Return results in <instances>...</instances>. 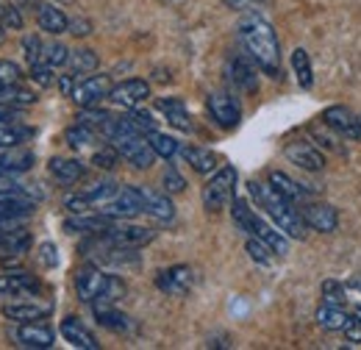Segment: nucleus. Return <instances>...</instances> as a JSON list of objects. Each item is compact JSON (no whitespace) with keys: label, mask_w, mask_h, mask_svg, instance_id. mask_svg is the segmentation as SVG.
<instances>
[{"label":"nucleus","mask_w":361,"mask_h":350,"mask_svg":"<svg viewBox=\"0 0 361 350\" xmlns=\"http://www.w3.org/2000/svg\"><path fill=\"white\" fill-rule=\"evenodd\" d=\"M233 189H236V170L223 167L212 175V181L203 186V206L209 212H220L233 200Z\"/></svg>","instance_id":"6"},{"label":"nucleus","mask_w":361,"mask_h":350,"mask_svg":"<svg viewBox=\"0 0 361 350\" xmlns=\"http://www.w3.org/2000/svg\"><path fill=\"white\" fill-rule=\"evenodd\" d=\"M14 339H17V345H23V348L45 350V348H53L56 334H53V328L45 325V322H23V325L14 331Z\"/></svg>","instance_id":"12"},{"label":"nucleus","mask_w":361,"mask_h":350,"mask_svg":"<svg viewBox=\"0 0 361 350\" xmlns=\"http://www.w3.org/2000/svg\"><path fill=\"white\" fill-rule=\"evenodd\" d=\"M286 159L292 164L309 170V173H319L325 167V156L317 150L314 145H309V142H289L286 145Z\"/></svg>","instance_id":"15"},{"label":"nucleus","mask_w":361,"mask_h":350,"mask_svg":"<svg viewBox=\"0 0 361 350\" xmlns=\"http://www.w3.org/2000/svg\"><path fill=\"white\" fill-rule=\"evenodd\" d=\"M92 308H94V317H97V322H100L103 328L117 331V334H123V331H128V328H131L128 317H126V314H120V311H114L111 306H92Z\"/></svg>","instance_id":"32"},{"label":"nucleus","mask_w":361,"mask_h":350,"mask_svg":"<svg viewBox=\"0 0 361 350\" xmlns=\"http://www.w3.org/2000/svg\"><path fill=\"white\" fill-rule=\"evenodd\" d=\"M145 215H150V217L167 222V219H173V215H176V206L170 203V198H164V195H159V192H147V189H145Z\"/></svg>","instance_id":"29"},{"label":"nucleus","mask_w":361,"mask_h":350,"mask_svg":"<svg viewBox=\"0 0 361 350\" xmlns=\"http://www.w3.org/2000/svg\"><path fill=\"white\" fill-rule=\"evenodd\" d=\"M20 3H23V6H31V3H37V0H20Z\"/></svg>","instance_id":"53"},{"label":"nucleus","mask_w":361,"mask_h":350,"mask_svg":"<svg viewBox=\"0 0 361 350\" xmlns=\"http://www.w3.org/2000/svg\"><path fill=\"white\" fill-rule=\"evenodd\" d=\"M39 292V281L25 272V270H11L0 275V298H17V295H31Z\"/></svg>","instance_id":"14"},{"label":"nucleus","mask_w":361,"mask_h":350,"mask_svg":"<svg viewBox=\"0 0 361 350\" xmlns=\"http://www.w3.org/2000/svg\"><path fill=\"white\" fill-rule=\"evenodd\" d=\"M292 67H295L298 84L303 89H312V84H314V70H312V59H309V53L303 47H298L292 53Z\"/></svg>","instance_id":"33"},{"label":"nucleus","mask_w":361,"mask_h":350,"mask_svg":"<svg viewBox=\"0 0 361 350\" xmlns=\"http://www.w3.org/2000/svg\"><path fill=\"white\" fill-rule=\"evenodd\" d=\"M34 200H23V198H8V195H0V225H8V222H23L34 212Z\"/></svg>","instance_id":"23"},{"label":"nucleus","mask_w":361,"mask_h":350,"mask_svg":"<svg viewBox=\"0 0 361 350\" xmlns=\"http://www.w3.org/2000/svg\"><path fill=\"white\" fill-rule=\"evenodd\" d=\"M31 248V234L20 222L0 225V253H25Z\"/></svg>","instance_id":"18"},{"label":"nucleus","mask_w":361,"mask_h":350,"mask_svg":"<svg viewBox=\"0 0 361 350\" xmlns=\"http://www.w3.org/2000/svg\"><path fill=\"white\" fill-rule=\"evenodd\" d=\"M209 114H212V120L220 126V128H236L239 126V117H242V109H239V100L233 97V95H228V92H214V95H209Z\"/></svg>","instance_id":"9"},{"label":"nucleus","mask_w":361,"mask_h":350,"mask_svg":"<svg viewBox=\"0 0 361 350\" xmlns=\"http://www.w3.org/2000/svg\"><path fill=\"white\" fill-rule=\"evenodd\" d=\"M39 253H42V262H45L47 267L59 264V256H56V248H53V245H42V248H39Z\"/></svg>","instance_id":"50"},{"label":"nucleus","mask_w":361,"mask_h":350,"mask_svg":"<svg viewBox=\"0 0 361 350\" xmlns=\"http://www.w3.org/2000/svg\"><path fill=\"white\" fill-rule=\"evenodd\" d=\"M37 23H39V28L47 31V34H64L70 28L67 14L59 6H53V3H39L37 6Z\"/></svg>","instance_id":"22"},{"label":"nucleus","mask_w":361,"mask_h":350,"mask_svg":"<svg viewBox=\"0 0 361 350\" xmlns=\"http://www.w3.org/2000/svg\"><path fill=\"white\" fill-rule=\"evenodd\" d=\"M103 239H109L117 248H142L153 239V231L145 225H131V222H111L103 231Z\"/></svg>","instance_id":"8"},{"label":"nucleus","mask_w":361,"mask_h":350,"mask_svg":"<svg viewBox=\"0 0 361 350\" xmlns=\"http://www.w3.org/2000/svg\"><path fill=\"white\" fill-rule=\"evenodd\" d=\"M0 103L3 106H34L37 95L31 89L20 87V84H0Z\"/></svg>","instance_id":"30"},{"label":"nucleus","mask_w":361,"mask_h":350,"mask_svg":"<svg viewBox=\"0 0 361 350\" xmlns=\"http://www.w3.org/2000/svg\"><path fill=\"white\" fill-rule=\"evenodd\" d=\"M34 131L31 128H23V126H0V150L6 147H17L20 142L31 139Z\"/></svg>","instance_id":"35"},{"label":"nucleus","mask_w":361,"mask_h":350,"mask_svg":"<svg viewBox=\"0 0 361 350\" xmlns=\"http://www.w3.org/2000/svg\"><path fill=\"white\" fill-rule=\"evenodd\" d=\"M42 47H45V44L39 42V37H25V40H23V50H25V59H28L31 64L42 61Z\"/></svg>","instance_id":"46"},{"label":"nucleus","mask_w":361,"mask_h":350,"mask_svg":"<svg viewBox=\"0 0 361 350\" xmlns=\"http://www.w3.org/2000/svg\"><path fill=\"white\" fill-rule=\"evenodd\" d=\"M300 215H303V219H306L309 228L322 231V234H331V231H336V225H339L336 209L328 206V203H306Z\"/></svg>","instance_id":"16"},{"label":"nucleus","mask_w":361,"mask_h":350,"mask_svg":"<svg viewBox=\"0 0 361 350\" xmlns=\"http://www.w3.org/2000/svg\"><path fill=\"white\" fill-rule=\"evenodd\" d=\"M180 153H183V159L192 164L195 173L209 175L217 170V156H214L212 150H206V147H192V145H189V147H183Z\"/></svg>","instance_id":"25"},{"label":"nucleus","mask_w":361,"mask_h":350,"mask_svg":"<svg viewBox=\"0 0 361 350\" xmlns=\"http://www.w3.org/2000/svg\"><path fill=\"white\" fill-rule=\"evenodd\" d=\"M50 175H53L59 183L70 186V183H75V181L84 175V164L75 162V159H50Z\"/></svg>","instance_id":"26"},{"label":"nucleus","mask_w":361,"mask_h":350,"mask_svg":"<svg viewBox=\"0 0 361 350\" xmlns=\"http://www.w3.org/2000/svg\"><path fill=\"white\" fill-rule=\"evenodd\" d=\"M322 298H325L328 303L342 306V303H345V286H342L339 281H325V284H322Z\"/></svg>","instance_id":"44"},{"label":"nucleus","mask_w":361,"mask_h":350,"mask_svg":"<svg viewBox=\"0 0 361 350\" xmlns=\"http://www.w3.org/2000/svg\"><path fill=\"white\" fill-rule=\"evenodd\" d=\"M231 8H247V6H253V3H259V0H226Z\"/></svg>","instance_id":"52"},{"label":"nucleus","mask_w":361,"mask_h":350,"mask_svg":"<svg viewBox=\"0 0 361 350\" xmlns=\"http://www.w3.org/2000/svg\"><path fill=\"white\" fill-rule=\"evenodd\" d=\"M233 222H236L242 231H247L250 236H259L264 245H270L272 253H278V256H286V253H289L286 234L270 228V225L259 217V215H256L245 200H233Z\"/></svg>","instance_id":"3"},{"label":"nucleus","mask_w":361,"mask_h":350,"mask_svg":"<svg viewBox=\"0 0 361 350\" xmlns=\"http://www.w3.org/2000/svg\"><path fill=\"white\" fill-rule=\"evenodd\" d=\"M247 192L250 198L259 203V209H264L272 217V222L292 239H303L306 236V219L303 215L295 209L292 200H286L281 192H275L270 183H259V181H250L247 183Z\"/></svg>","instance_id":"2"},{"label":"nucleus","mask_w":361,"mask_h":350,"mask_svg":"<svg viewBox=\"0 0 361 350\" xmlns=\"http://www.w3.org/2000/svg\"><path fill=\"white\" fill-rule=\"evenodd\" d=\"M348 322H350V314L336 303H325L322 308H317V325L325 331H345Z\"/></svg>","instance_id":"24"},{"label":"nucleus","mask_w":361,"mask_h":350,"mask_svg":"<svg viewBox=\"0 0 361 350\" xmlns=\"http://www.w3.org/2000/svg\"><path fill=\"white\" fill-rule=\"evenodd\" d=\"M92 136H94V133H92L90 126L78 123L75 128H70V131H67V145H70V147H75V150H81V147H87V145H90Z\"/></svg>","instance_id":"39"},{"label":"nucleus","mask_w":361,"mask_h":350,"mask_svg":"<svg viewBox=\"0 0 361 350\" xmlns=\"http://www.w3.org/2000/svg\"><path fill=\"white\" fill-rule=\"evenodd\" d=\"M109 92H111L109 76H90V78H84L81 84H75L70 97H73L81 109H94L103 97H109Z\"/></svg>","instance_id":"10"},{"label":"nucleus","mask_w":361,"mask_h":350,"mask_svg":"<svg viewBox=\"0 0 361 350\" xmlns=\"http://www.w3.org/2000/svg\"><path fill=\"white\" fill-rule=\"evenodd\" d=\"M156 286L164 292V295H173V298H180L189 292L192 286V270L186 264H176V267H167L159 272L156 278Z\"/></svg>","instance_id":"13"},{"label":"nucleus","mask_w":361,"mask_h":350,"mask_svg":"<svg viewBox=\"0 0 361 350\" xmlns=\"http://www.w3.org/2000/svg\"><path fill=\"white\" fill-rule=\"evenodd\" d=\"M67 64H70L73 76H84V73H92V70L97 67V53H94V50H87V47H81V50H73V53H70V59H67Z\"/></svg>","instance_id":"34"},{"label":"nucleus","mask_w":361,"mask_h":350,"mask_svg":"<svg viewBox=\"0 0 361 350\" xmlns=\"http://www.w3.org/2000/svg\"><path fill=\"white\" fill-rule=\"evenodd\" d=\"M147 97H150V84L142 81V78H128V81L111 87V92H109V100L117 103V106H123V109H136Z\"/></svg>","instance_id":"11"},{"label":"nucleus","mask_w":361,"mask_h":350,"mask_svg":"<svg viewBox=\"0 0 361 350\" xmlns=\"http://www.w3.org/2000/svg\"><path fill=\"white\" fill-rule=\"evenodd\" d=\"M117 156H120V150L111 145V147L97 150V153L92 156V164H94V167H100V170H111V167L117 164Z\"/></svg>","instance_id":"42"},{"label":"nucleus","mask_w":361,"mask_h":350,"mask_svg":"<svg viewBox=\"0 0 361 350\" xmlns=\"http://www.w3.org/2000/svg\"><path fill=\"white\" fill-rule=\"evenodd\" d=\"M111 142H114V147L120 150V156H123L126 162H131L136 170L153 167L156 150H153V145H150V139H147L145 133H139V131L123 133V136H117V139H111Z\"/></svg>","instance_id":"4"},{"label":"nucleus","mask_w":361,"mask_h":350,"mask_svg":"<svg viewBox=\"0 0 361 350\" xmlns=\"http://www.w3.org/2000/svg\"><path fill=\"white\" fill-rule=\"evenodd\" d=\"M359 128H361V120H359Z\"/></svg>","instance_id":"55"},{"label":"nucleus","mask_w":361,"mask_h":350,"mask_svg":"<svg viewBox=\"0 0 361 350\" xmlns=\"http://www.w3.org/2000/svg\"><path fill=\"white\" fill-rule=\"evenodd\" d=\"M20 120V109L17 106H3L0 103V126H14Z\"/></svg>","instance_id":"48"},{"label":"nucleus","mask_w":361,"mask_h":350,"mask_svg":"<svg viewBox=\"0 0 361 350\" xmlns=\"http://www.w3.org/2000/svg\"><path fill=\"white\" fill-rule=\"evenodd\" d=\"M145 212V189L136 186H120V192L100 209V215L111 219H128Z\"/></svg>","instance_id":"7"},{"label":"nucleus","mask_w":361,"mask_h":350,"mask_svg":"<svg viewBox=\"0 0 361 350\" xmlns=\"http://www.w3.org/2000/svg\"><path fill=\"white\" fill-rule=\"evenodd\" d=\"M239 37L259 70H264L270 78H281V44L270 23H264L262 17H247L239 25Z\"/></svg>","instance_id":"1"},{"label":"nucleus","mask_w":361,"mask_h":350,"mask_svg":"<svg viewBox=\"0 0 361 350\" xmlns=\"http://www.w3.org/2000/svg\"><path fill=\"white\" fill-rule=\"evenodd\" d=\"M0 23H3V28H11V31H20L23 28V14H20V8L11 3V6H3L0 8Z\"/></svg>","instance_id":"41"},{"label":"nucleus","mask_w":361,"mask_h":350,"mask_svg":"<svg viewBox=\"0 0 361 350\" xmlns=\"http://www.w3.org/2000/svg\"><path fill=\"white\" fill-rule=\"evenodd\" d=\"M70 28H73L70 34H75V37H87V34H90V23H87V20H73Z\"/></svg>","instance_id":"51"},{"label":"nucleus","mask_w":361,"mask_h":350,"mask_svg":"<svg viewBox=\"0 0 361 350\" xmlns=\"http://www.w3.org/2000/svg\"><path fill=\"white\" fill-rule=\"evenodd\" d=\"M23 78V70L17 61H8V59H0V84H20Z\"/></svg>","instance_id":"43"},{"label":"nucleus","mask_w":361,"mask_h":350,"mask_svg":"<svg viewBox=\"0 0 361 350\" xmlns=\"http://www.w3.org/2000/svg\"><path fill=\"white\" fill-rule=\"evenodd\" d=\"M231 76H233L236 87H242L245 92H256V89H259L256 70H253V64H250V61H245V59H236V61L231 64Z\"/></svg>","instance_id":"31"},{"label":"nucleus","mask_w":361,"mask_h":350,"mask_svg":"<svg viewBox=\"0 0 361 350\" xmlns=\"http://www.w3.org/2000/svg\"><path fill=\"white\" fill-rule=\"evenodd\" d=\"M270 186L275 192H281L286 200H292V203H300V200H306V189L298 183V181H292L286 173H278V170H272L270 173Z\"/></svg>","instance_id":"28"},{"label":"nucleus","mask_w":361,"mask_h":350,"mask_svg":"<svg viewBox=\"0 0 361 350\" xmlns=\"http://www.w3.org/2000/svg\"><path fill=\"white\" fill-rule=\"evenodd\" d=\"M50 311H53L50 303L23 301V303H6L3 306V317L14 320V322H37V320H45Z\"/></svg>","instance_id":"19"},{"label":"nucleus","mask_w":361,"mask_h":350,"mask_svg":"<svg viewBox=\"0 0 361 350\" xmlns=\"http://www.w3.org/2000/svg\"><path fill=\"white\" fill-rule=\"evenodd\" d=\"M247 253H250V259L259 264H270V245H264L259 236H250L247 239Z\"/></svg>","instance_id":"40"},{"label":"nucleus","mask_w":361,"mask_h":350,"mask_svg":"<svg viewBox=\"0 0 361 350\" xmlns=\"http://www.w3.org/2000/svg\"><path fill=\"white\" fill-rule=\"evenodd\" d=\"M0 40H3V23H0Z\"/></svg>","instance_id":"54"},{"label":"nucleus","mask_w":361,"mask_h":350,"mask_svg":"<svg viewBox=\"0 0 361 350\" xmlns=\"http://www.w3.org/2000/svg\"><path fill=\"white\" fill-rule=\"evenodd\" d=\"M322 120H325L328 128H334V131L342 133V136H348V139H359L361 136L359 120H356L353 111L345 109V106H331V109L322 114Z\"/></svg>","instance_id":"17"},{"label":"nucleus","mask_w":361,"mask_h":350,"mask_svg":"<svg viewBox=\"0 0 361 350\" xmlns=\"http://www.w3.org/2000/svg\"><path fill=\"white\" fill-rule=\"evenodd\" d=\"M147 139H150V145H153V150H156V156H161V159H173L176 153H178V142L173 139V136H167V133H147Z\"/></svg>","instance_id":"36"},{"label":"nucleus","mask_w":361,"mask_h":350,"mask_svg":"<svg viewBox=\"0 0 361 350\" xmlns=\"http://www.w3.org/2000/svg\"><path fill=\"white\" fill-rule=\"evenodd\" d=\"M159 109L167 114L170 126H176L180 131H192V120H189V114H186L183 100H178V97H161V100H159Z\"/></svg>","instance_id":"27"},{"label":"nucleus","mask_w":361,"mask_h":350,"mask_svg":"<svg viewBox=\"0 0 361 350\" xmlns=\"http://www.w3.org/2000/svg\"><path fill=\"white\" fill-rule=\"evenodd\" d=\"M345 337H348V342L361 345V320L359 317H350V322L345 325Z\"/></svg>","instance_id":"49"},{"label":"nucleus","mask_w":361,"mask_h":350,"mask_svg":"<svg viewBox=\"0 0 361 350\" xmlns=\"http://www.w3.org/2000/svg\"><path fill=\"white\" fill-rule=\"evenodd\" d=\"M183 186H186V183H183V178L170 167V170L164 173V189H167V192H180Z\"/></svg>","instance_id":"47"},{"label":"nucleus","mask_w":361,"mask_h":350,"mask_svg":"<svg viewBox=\"0 0 361 350\" xmlns=\"http://www.w3.org/2000/svg\"><path fill=\"white\" fill-rule=\"evenodd\" d=\"M31 78H34L39 87H50V84H53V67L45 64V61L31 64Z\"/></svg>","instance_id":"45"},{"label":"nucleus","mask_w":361,"mask_h":350,"mask_svg":"<svg viewBox=\"0 0 361 350\" xmlns=\"http://www.w3.org/2000/svg\"><path fill=\"white\" fill-rule=\"evenodd\" d=\"M31 164H34V153H31V150L6 147V150L0 153V178L25 173V170H31Z\"/></svg>","instance_id":"21"},{"label":"nucleus","mask_w":361,"mask_h":350,"mask_svg":"<svg viewBox=\"0 0 361 350\" xmlns=\"http://www.w3.org/2000/svg\"><path fill=\"white\" fill-rule=\"evenodd\" d=\"M67 59H70V50L64 44L53 42L42 47V61L50 64V67H61V64H67Z\"/></svg>","instance_id":"37"},{"label":"nucleus","mask_w":361,"mask_h":350,"mask_svg":"<svg viewBox=\"0 0 361 350\" xmlns=\"http://www.w3.org/2000/svg\"><path fill=\"white\" fill-rule=\"evenodd\" d=\"M128 123H131L139 133H145V136L156 131V120H153L147 111H139V106H136V109H128Z\"/></svg>","instance_id":"38"},{"label":"nucleus","mask_w":361,"mask_h":350,"mask_svg":"<svg viewBox=\"0 0 361 350\" xmlns=\"http://www.w3.org/2000/svg\"><path fill=\"white\" fill-rule=\"evenodd\" d=\"M61 337L73 345V348H84V350H97V339H94V334H92L90 328L78 320V317H67L64 322H61Z\"/></svg>","instance_id":"20"},{"label":"nucleus","mask_w":361,"mask_h":350,"mask_svg":"<svg viewBox=\"0 0 361 350\" xmlns=\"http://www.w3.org/2000/svg\"><path fill=\"white\" fill-rule=\"evenodd\" d=\"M111 278L114 275H106L97 264H84L78 272H75V292H78V301L84 303H97L106 298L109 286H111Z\"/></svg>","instance_id":"5"}]
</instances>
